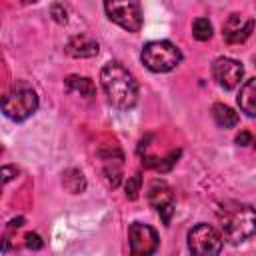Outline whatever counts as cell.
<instances>
[{
  "label": "cell",
  "instance_id": "obj_1",
  "mask_svg": "<svg viewBox=\"0 0 256 256\" xmlns=\"http://www.w3.org/2000/svg\"><path fill=\"white\" fill-rule=\"evenodd\" d=\"M216 218L222 240L230 244H240L256 234V208H252L250 204L236 200L222 202Z\"/></svg>",
  "mask_w": 256,
  "mask_h": 256
},
{
  "label": "cell",
  "instance_id": "obj_2",
  "mask_svg": "<svg viewBox=\"0 0 256 256\" xmlns=\"http://www.w3.org/2000/svg\"><path fill=\"white\" fill-rule=\"evenodd\" d=\"M100 82L108 102L118 110H130L138 102V82L120 62H108L100 72Z\"/></svg>",
  "mask_w": 256,
  "mask_h": 256
},
{
  "label": "cell",
  "instance_id": "obj_3",
  "mask_svg": "<svg viewBox=\"0 0 256 256\" xmlns=\"http://www.w3.org/2000/svg\"><path fill=\"white\" fill-rule=\"evenodd\" d=\"M38 110V94L28 82H16L2 98V112L14 122H24Z\"/></svg>",
  "mask_w": 256,
  "mask_h": 256
},
{
  "label": "cell",
  "instance_id": "obj_4",
  "mask_svg": "<svg viewBox=\"0 0 256 256\" xmlns=\"http://www.w3.org/2000/svg\"><path fill=\"white\" fill-rule=\"evenodd\" d=\"M140 60L150 72L162 74L174 70L182 62V52L176 44L168 40H152L142 48Z\"/></svg>",
  "mask_w": 256,
  "mask_h": 256
},
{
  "label": "cell",
  "instance_id": "obj_5",
  "mask_svg": "<svg viewBox=\"0 0 256 256\" xmlns=\"http://www.w3.org/2000/svg\"><path fill=\"white\" fill-rule=\"evenodd\" d=\"M222 236L210 224H196L188 232V250L192 256H218L222 250Z\"/></svg>",
  "mask_w": 256,
  "mask_h": 256
},
{
  "label": "cell",
  "instance_id": "obj_6",
  "mask_svg": "<svg viewBox=\"0 0 256 256\" xmlns=\"http://www.w3.org/2000/svg\"><path fill=\"white\" fill-rule=\"evenodd\" d=\"M104 10L112 22L122 26L128 32H138L142 28V8L138 2L128 0V2H104Z\"/></svg>",
  "mask_w": 256,
  "mask_h": 256
},
{
  "label": "cell",
  "instance_id": "obj_7",
  "mask_svg": "<svg viewBox=\"0 0 256 256\" xmlns=\"http://www.w3.org/2000/svg\"><path fill=\"white\" fill-rule=\"evenodd\" d=\"M128 244H130V256H152L158 250L160 238L152 226L142 222H132L128 226Z\"/></svg>",
  "mask_w": 256,
  "mask_h": 256
},
{
  "label": "cell",
  "instance_id": "obj_8",
  "mask_svg": "<svg viewBox=\"0 0 256 256\" xmlns=\"http://www.w3.org/2000/svg\"><path fill=\"white\" fill-rule=\"evenodd\" d=\"M148 204L160 214L162 222L164 224H170V218L174 214V194H172V188L164 182V180H154L150 186H148Z\"/></svg>",
  "mask_w": 256,
  "mask_h": 256
},
{
  "label": "cell",
  "instance_id": "obj_9",
  "mask_svg": "<svg viewBox=\"0 0 256 256\" xmlns=\"http://www.w3.org/2000/svg\"><path fill=\"white\" fill-rule=\"evenodd\" d=\"M212 76H214V80L220 88L232 90L240 84V80L244 76V68L238 60L222 56V58H216L212 62Z\"/></svg>",
  "mask_w": 256,
  "mask_h": 256
},
{
  "label": "cell",
  "instance_id": "obj_10",
  "mask_svg": "<svg viewBox=\"0 0 256 256\" xmlns=\"http://www.w3.org/2000/svg\"><path fill=\"white\" fill-rule=\"evenodd\" d=\"M254 30V20L244 14H230L224 22L222 36L228 44H242Z\"/></svg>",
  "mask_w": 256,
  "mask_h": 256
},
{
  "label": "cell",
  "instance_id": "obj_11",
  "mask_svg": "<svg viewBox=\"0 0 256 256\" xmlns=\"http://www.w3.org/2000/svg\"><path fill=\"white\" fill-rule=\"evenodd\" d=\"M100 50L98 42L88 34H76L66 42V54L72 58H92Z\"/></svg>",
  "mask_w": 256,
  "mask_h": 256
},
{
  "label": "cell",
  "instance_id": "obj_12",
  "mask_svg": "<svg viewBox=\"0 0 256 256\" xmlns=\"http://www.w3.org/2000/svg\"><path fill=\"white\" fill-rule=\"evenodd\" d=\"M238 106L246 116L256 118V78H250L240 86Z\"/></svg>",
  "mask_w": 256,
  "mask_h": 256
},
{
  "label": "cell",
  "instance_id": "obj_13",
  "mask_svg": "<svg viewBox=\"0 0 256 256\" xmlns=\"http://www.w3.org/2000/svg\"><path fill=\"white\" fill-rule=\"evenodd\" d=\"M66 90H68L70 94H80V96H84V98H92L94 92H96L94 82H92L90 78H86V76H76V74H72V76L66 78Z\"/></svg>",
  "mask_w": 256,
  "mask_h": 256
},
{
  "label": "cell",
  "instance_id": "obj_14",
  "mask_svg": "<svg viewBox=\"0 0 256 256\" xmlns=\"http://www.w3.org/2000/svg\"><path fill=\"white\" fill-rule=\"evenodd\" d=\"M212 118H214V122L220 128H234L238 124V120H240L238 114L230 106H226L222 102H218V104L212 106Z\"/></svg>",
  "mask_w": 256,
  "mask_h": 256
},
{
  "label": "cell",
  "instance_id": "obj_15",
  "mask_svg": "<svg viewBox=\"0 0 256 256\" xmlns=\"http://www.w3.org/2000/svg\"><path fill=\"white\" fill-rule=\"evenodd\" d=\"M62 186L70 192V194H80L86 190V178L78 168H68L62 174Z\"/></svg>",
  "mask_w": 256,
  "mask_h": 256
},
{
  "label": "cell",
  "instance_id": "obj_16",
  "mask_svg": "<svg viewBox=\"0 0 256 256\" xmlns=\"http://www.w3.org/2000/svg\"><path fill=\"white\" fill-rule=\"evenodd\" d=\"M192 34H194V38L196 40H208L210 36H212V24H210V20L208 18H196L194 22H192Z\"/></svg>",
  "mask_w": 256,
  "mask_h": 256
},
{
  "label": "cell",
  "instance_id": "obj_17",
  "mask_svg": "<svg viewBox=\"0 0 256 256\" xmlns=\"http://www.w3.org/2000/svg\"><path fill=\"white\" fill-rule=\"evenodd\" d=\"M140 186H142V176L136 172V174L130 176L128 182H126V196H128L130 200H134V198L138 196V192H140Z\"/></svg>",
  "mask_w": 256,
  "mask_h": 256
},
{
  "label": "cell",
  "instance_id": "obj_18",
  "mask_svg": "<svg viewBox=\"0 0 256 256\" xmlns=\"http://www.w3.org/2000/svg\"><path fill=\"white\" fill-rule=\"evenodd\" d=\"M50 14H52V18H54L58 24H64V22L68 20V8H66L62 2H54V4L50 6Z\"/></svg>",
  "mask_w": 256,
  "mask_h": 256
},
{
  "label": "cell",
  "instance_id": "obj_19",
  "mask_svg": "<svg viewBox=\"0 0 256 256\" xmlns=\"http://www.w3.org/2000/svg\"><path fill=\"white\" fill-rule=\"evenodd\" d=\"M26 246L30 250H40L44 246V242H42V238L36 232H30V234H26Z\"/></svg>",
  "mask_w": 256,
  "mask_h": 256
},
{
  "label": "cell",
  "instance_id": "obj_20",
  "mask_svg": "<svg viewBox=\"0 0 256 256\" xmlns=\"http://www.w3.org/2000/svg\"><path fill=\"white\" fill-rule=\"evenodd\" d=\"M254 142V136L248 132V130H242L238 136H236V144H240V146H248V144H252Z\"/></svg>",
  "mask_w": 256,
  "mask_h": 256
},
{
  "label": "cell",
  "instance_id": "obj_21",
  "mask_svg": "<svg viewBox=\"0 0 256 256\" xmlns=\"http://www.w3.org/2000/svg\"><path fill=\"white\" fill-rule=\"evenodd\" d=\"M16 174H18V170H16L14 166H4V168H2V180H4V182H10Z\"/></svg>",
  "mask_w": 256,
  "mask_h": 256
}]
</instances>
